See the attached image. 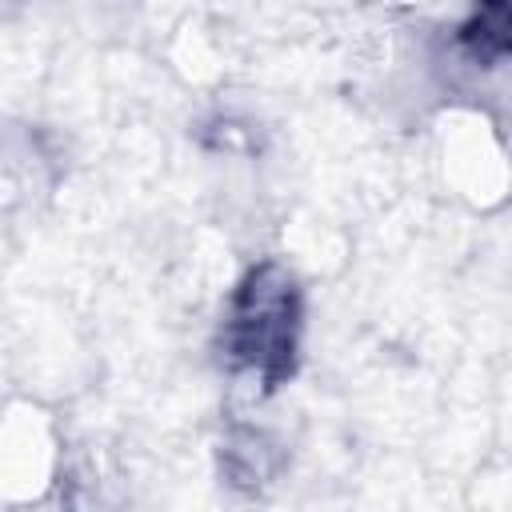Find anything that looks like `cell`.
<instances>
[{
    "label": "cell",
    "instance_id": "1",
    "mask_svg": "<svg viewBox=\"0 0 512 512\" xmlns=\"http://www.w3.org/2000/svg\"><path fill=\"white\" fill-rule=\"evenodd\" d=\"M292 340H296L292 280L276 264H264L244 280L236 296V308L228 320V348L260 380L276 384L292 368Z\"/></svg>",
    "mask_w": 512,
    "mask_h": 512
}]
</instances>
